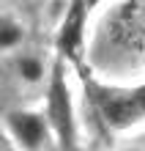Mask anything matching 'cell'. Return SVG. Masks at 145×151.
I'll return each mask as SVG.
<instances>
[{"mask_svg":"<svg viewBox=\"0 0 145 151\" xmlns=\"http://www.w3.org/2000/svg\"><path fill=\"white\" fill-rule=\"evenodd\" d=\"M8 127H11V135L25 148H41L47 143V121L36 113H11Z\"/></svg>","mask_w":145,"mask_h":151,"instance_id":"cell-4","label":"cell"},{"mask_svg":"<svg viewBox=\"0 0 145 151\" xmlns=\"http://www.w3.org/2000/svg\"><path fill=\"white\" fill-rule=\"evenodd\" d=\"M19 39H22V28H19V25L0 19V50H6V47H14V44H19Z\"/></svg>","mask_w":145,"mask_h":151,"instance_id":"cell-6","label":"cell"},{"mask_svg":"<svg viewBox=\"0 0 145 151\" xmlns=\"http://www.w3.org/2000/svg\"><path fill=\"white\" fill-rule=\"evenodd\" d=\"M47 118L55 129L63 148L74 146V107H71V93L66 85V74H63V63L58 60L52 66V80L47 91Z\"/></svg>","mask_w":145,"mask_h":151,"instance_id":"cell-2","label":"cell"},{"mask_svg":"<svg viewBox=\"0 0 145 151\" xmlns=\"http://www.w3.org/2000/svg\"><path fill=\"white\" fill-rule=\"evenodd\" d=\"M85 11H88V3L85 0H71L66 17H63V25H60V33H58V50L60 55H77L79 50V41H82V28H85Z\"/></svg>","mask_w":145,"mask_h":151,"instance_id":"cell-3","label":"cell"},{"mask_svg":"<svg viewBox=\"0 0 145 151\" xmlns=\"http://www.w3.org/2000/svg\"><path fill=\"white\" fill-rule=\"evenodd\" d=\"M19 74H22V80H28V83H39V80L44 77V66H41V60L39 58H33V55H25V58H19Z\"/></svg>","mask_w":145,"mask_h":151,"instance_id":"cell-5","label":"cell"},{"mask_svg":"<svg viewBox=\"0 0 145 151\" xmlns=\"http://www.w3.org/2000/svg\"><path fill=\"white\" fill-rule=\"evenodd\" d=\"M85 3H88V8H93V6L99 3V0H85Z\"/></svg>","mask_w":145,"mask_h":151,"instance_id":"cell-7","label":"cell"},{"mask_svg":"<svg viewBox=\"0 0 145 151\" xmlns=\"http://www.w3.org/2000/svg\"><path fill=\"white\" fill-rule=\"evenodd\" d=\"M85 88L88 99L93 102V110L110 129H129L145 118V85L115 88L85 77Z\"/></svg>","mask_w":145,"mask_h":151,"instance_id":"cell-1","label":"cell"}]
</instances>
